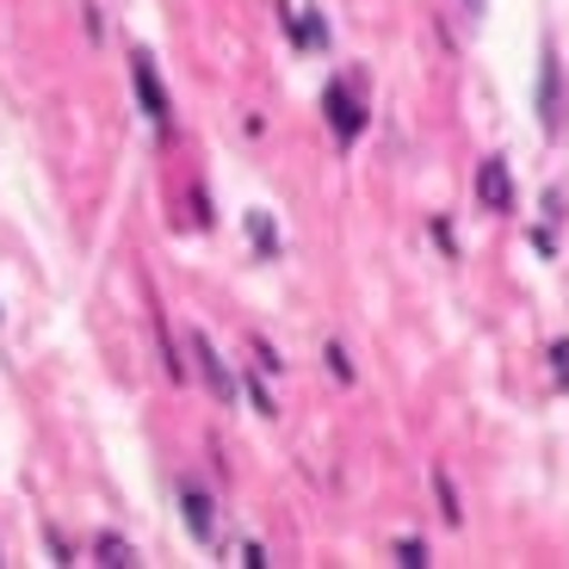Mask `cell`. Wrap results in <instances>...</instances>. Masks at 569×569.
<instances>
[{
	"instance_id": "obj_1",
	"label": "cell",
	"mask_w": 569,
	"mask_h": 569,
	"mask_svg": "<svg viewBox=\"0 0 569 569\" xmlns=\"http://www.w3.org/2000/svg\"><path fill=\"white\" fill-rule=\"evenodd\" d=\"M322 106H328V130H335V137L341 142H353L359 130H366V106L353 100V93H347V81H335L322 93Z\"/></svg>"
},
{
	"instance_id": "obj_2",
	"label": "cell",
	"mask_w": 569,
	"mask_h": 569,
	"mask_svg": "<svg viewBox=\"0 0 569 569\" xmlns=\"http://www.w3.org/2000/svg\"><path fill=\"white\" fill-rule=\"evenodd\" d=\"M130 74H137V100H142V112L156 118V124H168V87L156 81V62H149V57L137 50V57H130Z\"/></svg>"
},
{
	"instance_id": "obj_3",
	"label": "cell",
	"mask_w": 569,
	"mask_h": 569,
	"mask_svg": "<svg viewBox=\"0 0 569 569\" xmlns=\"http://www.w3.org/2000/svg\"><path fill=\"white\" fill-rule=\"evenodd\" d=\"M477 199H483L489 211H508V204H513V173H508V161L489 156L483 168H477Z\"/></svg>"
},
{
	"instance_id": "obj_4",
	"label": "cell",
	"mask_w": 569,
	"mask_h": 569,
	"mask_svg": "<svg viewBox=\"0 0 569 569\" xmlns=\"http://www.w3.org/2000/svg\"><path fill=\"white\" fill-rule=\"evenodd\" d=\"M180 508H186V532H192L199 545H211V539H217V501L199 496V489H186Z\"/></svg>"
},
{
	"instance_id": "obj_5",
	"label": "cell",
	"mask_w": 569,
	"mask_h": 569,
	"mask_svg": "<svg viewBox=\"0 0 569 569\" xmlns=\"http://www.w3.org/2000/svg\"><path fill=\"white\" fill-rule=\"evenodd\" d=\"M539 124L545 130L563 124V81H557V57H545V69H539Z\"/></svg>"
},
{
	"instance_id": "obj_6",
	"label": "cell",
	"mask_w": 569,
	"mask_h": 569,
	"mask_svg": "<svg viewBox=\"0 0 569 569\" xmlns=\"http://www.w3.org/2000/svg\"><path fill=\"white\" fill-rule=\"evenodd\" d=\"M192 353L204 359V385H211V390H217V397H223V402H236V378H229V371H223V359L211 353V341H204V335H199V341H192Z\"/></svg>"
},
{
	"instance_id": "obj_7",
	"label": "cell",
	"mask_w": 569,
	"mask_h": 569,
	"mask_svg": "<svg viewBox=\"0 0 569 569\" xmlns=\"http://www.w3.org/2000/svg\"><path fill=\"white\" fill-rule=\"evenodd\" d=\"M248 242H254L260 254H279V229H272V217H267V211L248 217Z\"/></svg>"
},
{
	"instance_id": "obj_8",
	"label": "cell",
	"mask_w": 569,
	"mask_h": 569,
	"mask_svg": "<svg viewBox=\"0 0 569 569\" xmlns=\"http://www.w3.org/2000/svg\"><path fill=\"white\" fill-rule=\"evenodd\" d=\"M291 31H298V43H310V50H322V43H328V26L316 19V7H310V13L291 19Z\"/></svg>"
},
{
	"instance_id": "obj_9",
	"label": "cell",
	"mask_w": 569,
	"mask_h": 569,
	"mask_svg": "<svg viewBox=\"0 0 569 569\" xmlns=\"http://www.w3.org/2000/svg\"><path fill=\"white\" fill-rule=\"evenodd\" d=\"M433 489H440V513L458 520V496H452V477H446V470H433Z\"/></svg>"
},
{
	"instance_id": "obj_10",
	"label": "cell",
	"mask_w": 569,
	"mask_h": 569,
	"mask_svg": "<svg viewBox=\"0 0 569 569\" xmlns=\"http://www.w3.org/2000/svg\"><path fill=\"white\" fill-rule=\"evenodd\" d=\"M100 563H118V569H130L137 557H130V545H124V539H106V545H100Z\"/></svg>"
},
{
	"instance_id": "obj_11",
	"label": "cell",
	"mask_w": 569,
	"mask_h": 569,
	"mask_svg": "<svg viewBox=\"0 0 569 569\" xmlns=\"http://www.w3.org/2000/svg\"><path fill=\"white\" fill-rule=\"evenodd\" d=\"M397 563L421 569V563H427V545H421V539H402V545H397Z\"/></svg>"
},
{
	"instance_id": "obj_12",
	"label": "cell",
	"mask_w": 569,
	"mask_h": 569,
	"mask_svg": "<svg viewBox=\"0 0 569 569\" xmlns=\"http://www.w3.org/2000/svg\"><path fill=\"white\" fill-rule=\"evenodd\" d=\"M236 563H242V569H260V563H267V551H260V545H236Z\"/></svg>"
},
{
	"instance_id": "obj_13",
	"label": "cell",
	"mask_w": 569,
	"mask_h": 569,
	"mask_svg": "<svg viewBox=\"0 0 569 569\" xmlns=\"http://www.w3.org/2000/svg\"><path fill=\"white\" fill-rule=\"evenodd\" d=\"M465 13H470V19H483V0H465Z\"/></svg>"
}]
</instances>
